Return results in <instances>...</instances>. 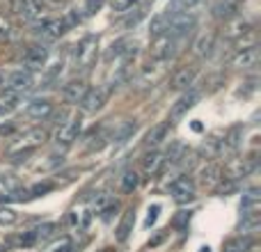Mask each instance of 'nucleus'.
Returning a JSON list of instances; mask_svg holds the SVG:
<instances>
[{
    "instance_id": "49",
    "label": "nucleus",
    "mask_w": 261,
    "mask_h": 252,
    "mask_svg": "<svg viewBox=\"0 0 261 252\" xmlns=\"http://www.w3.org/2000/svg\"><path fill=\"white\" fill-rule=\"evenodd\" d=\"M3 87H5V76L0 73V90H3Z\"/></svg>"
},
{
    "instance_id": "35",
    "label": "nucleus",
    "mask_w": 261,
    "mask_h": 252,
    "mask_svg": "<svg viewBox=\"0 0 261 252\" xmlns=\"http://www.w3.org/2000/svg\"><path fill=\"white\" fill-rule=\"evenodd\" d=\"M184 154H186V147L181 142H174L170 149H167V154H165V161H170V163H179L181 158H184Z\"/></svg>"
},
{
    "instance_id": "26",
    "label": "nucleus",
    "mask_w": 261,
    "mask_h": 252,
    "mask_svg": "<svg viewBox=\"0 0 261 252\" xmlns=\"http://www.w3.org/2000/svg\"><path fill=\"white\" fill-rule=\"evenodd\" d=\"M250 172H252V163H248V161H234L229 165V179L236 181V179H241V177H248Z\"/></svg>"
},
{
    "instance_id": "25",
    "label": "nucleus",
    "mask_w": 261,
    "mask_h": 252,
    "mask_svg": "<svg viewBox=\"0 0 261 252\" xmlns=\"http://www.w3.org/2000/svg\"><path fill=\"white\" fill-rule=\"evenodd\" d=\"M204 5H206V0H174L176 12L190 14V16H195V14H197V9H202Z\"/></svg>"
},
{
    "instance_id": "11",
    "label": "nucleus",
    "mask_w": 261,
    "mask_h": 252,
    "mask_svg": "<svg viewBox=\"0 0 261 252\" xmlns=\"http://www.w3.org/2000/svg\"><path fill=\"white\" fill-rule=\"evenodd\" d=\"M46 60H48V48H46L44 44L30 46V48L25 51V55H23V64H25L28 69H41L46 64Z\"/></svg>"
},
{
    "instance_id": "38",
    "label": "nucleus",
    "mask_w": 261,
    "mask_h": 252,
    "mask_svg": "<svg viewBox=\"0 0 261 252\" xmlns=\"http://www.w3.org/2000/svg\"><path fill=\"white\" fill-rule=\"evenodd\" d=\"M138 3V0H110V5H113V12H128L133 5Z\"/></svg>"
},
{
    "instance_id": "50",
    "label": "nucleus",
    "mask_w": 261,
    "mask_h": 252,
    "mask_svg": "<svg viewBox=\"0 0 261 252\" xmlns=\"http://www.w3.org/2000/svg\"><path fill=\"white\" fill-rule=\"evenodd\" d=\"M0 252H7V245L5 243H0Z\"/></svg>"
},
{
    "instance_id": "31",
    "label": "nucleus",
    "mask_w": 261,
    "mask_h": 252,
    "mask_svg": "<svg viewBox=\"0 0 261 252\" xmlns=\"http://www.w3.org/2000/svg\"><path fill=\"white\" fill-rule=\"evenodd\" d=\"M236 12V3H231V0H220V3L213 7V14H216L218 18H231Z\"/></svg>"
},
{
    "instance_id": "27",
    "label": "nucleus",
    "mask_w": 261,
    "mask_h": 252,
    "mask_svg": "<svg viewBox=\"0 0 261 252\" xmlns=\"http://www.w3.org/2000/svg\"><path fill=\"white\" fill-rule=\"evenodd\" d=\"M138 184H140L138 172H135V170H124L122 179H119V186H122L124 193H133V190L138 188Z\"/></svg>"
},
{
    "instance_id": "45",
    "label": "nucleus",
    "mask_w": 261,
    "mask_h": 252,
    "mask_svg": "<svg viewBox=\"0 0 261 252\" xmlns=\"http://www.w3.org/2000/svg\"><path fill=\"white\" fill-rule=\"evenodd\" d=\"M16 126L14 124H0V135H12Z\"/></svg>"
},
{
    "instance_id": "24",
    "label": "nucleus",
    "mask_w": 261,
    "mask_h": 252,
    "mask_svg": "<svg viewBox=\"0 0 261 252\" xmlns=\"http://www.w3.org/2000/svg\"><path fill=\"white\" fill-rule=\"evenodd\" d=\"M18 190V181L9 174H0V199L14 197V193Z\"/></svg>"
},
{
    "instance_id": "12",
    "label": "nucleus",
    "mask_w": 261,
    "mask_h": 252,
    "mask_svg": "<svg viewBox=\"0 0 261 252\" xmlns=\"http://www.w3.org/2000/svg\"><path fill=\"white\" fill-rule=\"evenodd\" d=\"M87 90H90V87H87L85 81H71L62 87V99L67 101V104H81L83 96L87 94Z\"/></svg>"
},
{
    "instance_id": "4",
    "label": "nucleus",
    "mask_w": 261,
    "mask_h": 252,
    "mask_svg": "<svg viewBox=\"0 0 261 252\" xmlns=\"http://www.w3.org/2000/svg\"><path fill=\"white\" fill-rule=\"evenodd\" d=\"M110 90H113V87H108V85H99V87L87 90V94L83 96V101H81L83 110H85V113H99L106 106V101H108Z\"/></svg>"
},
{
    "instance_id": "17",
    "label": "nucleus",
    "mask_w": 261,
    "mask_h": 252,
    "mask_svg": "<svg viewBox=\"0 0 261 252\" xmlns=\"http://www.w3.org/2000/svg\"><path fill=\"white\" fill-rule=\"evenodd\" d=\"M28 234H30L32 245L35 243H46V241H50L55 234H58V225H55V222H44V225L35 227V230L28 232Z\"/></svg>"
},
{
    "instance_id": "21",
    "label": "nucleus",
    "mask_w": 261,
    "mask_h": 252,
    "mask_svg": "<svg viewBox=\"0 0 261 252\" xmlns=\"http://www.w3.org/2000/svg\"><path fill=\"white\" fill-rule=\"evenodd\" d=\"M69 220H71L73 227L85 230V227L90 225V220H92V213H90V209H85V207H76L71 213H69Z\"/></svg>"
},
{
    "instance_id": "14",
    "label": "nucleus",
    "mask_w": 261,
    "mask_h": 252,
    "mask_svg": "<svg viewBox=\"0 0 261 252\" xmlns=\"http://www.w3.org/2000/svg\"><path fill=\"white\" fill-rule=\"evenodd\" d=\"M163 165H165V156H163L161 152L151 149L149 154H144V158H142V170L147 172L149 177H156L158 172L163 170Z\"/></svg>"
},
{
    "instance_id": "46",
    "label": "nucleus",
    "mask_w": 261,
    "mask_h": 252,
    "mask_svg": "<svg viewBox=\"0 0 261 252\" xmlns=\"http://www.w3.org/2000/svg\"><path fill=\"white\" fill-rule=\"evenodd\" d=\"M165 239H167V232H161V234H158L153 241H149V245H151V248H153V245H158V243H161V241H165Z\"/></svg>"
},
{
    "instance_id": "7",
    "label": "nucleus",
    "mask_w": 261,
    "mask_h": 252,
    "mask_svg": "<svg viewBox=\"0 0 261 252\" xmlns=\"http://www.w3.org/2000/svg\"><path fill=\"white\" fill-rule=\"evenodd\" d=\"M78 131H81V119H78V117H71L69 122H62L58 126V131H55V135H53L55 144L69 147V144L78 138Z\"/></svg>"
},
{
    "instance_id": "39",
    "label": "nucleus",
    "mask_w": 261,
    "mask_h": 252,
    "mask_svg": "<svg viewBox=\"0 0 261 252\" xmlns=\"http://www.w3.org/2000/svg\"><path fill=\"white\" fill-rule=\"evenodd\" d=\"M158 213H161V204H153V207H149V211H147V220H144V227H147V230L153 225V222H156Z\"/></svg>"
},
{
    "instance_id": "37",
    "label": "nucleus",
    "mask_w": 261,
    "mask_h": 252,
    "mask_svg": "<svg viewBox=\"0 0 261 252\" xmlns=\"http://www.w3.org/2000/svg\"><path fill=\"white\" fill-rule=\"evenodd\" d=\"M18 213L9 207H0V225H16Z\"/></svg>"
},
{
    "instance_id": "47",
    "label": "nucleus",
    "mask_w": 261,
    "mask_h": 252,
    "mask_svg": "<svg viewBox=\"0 0 261 252\" xmlns=\"http://www.w3.org/2000/svg\"><path fill=\"white\" fill-rule=\"evenodd\" d=\"M53 5H64V3H69V0H50Z\"/></svg>"
},
{
    "instance_id": "41",
    "label": "nucleus",
    "mask_w": 261,
    "mask_h": 252,
    "mask_svg": "<svg viewBox=\"0 0 261 252\" xmlns=\"http://www.w3.org/2000/svg\"><path fill=\"white\" fill-rule=\"evenodd\" d=\"M142 16H144V9H135V14H130L124 26H126V28H135V26H138V21H140Z\"/></svg>"
},
{
    "instance_id": "13",
    "label": "nucleus",
    "mask_w": 261,
    "mask_h": 252,
    "mask_svg": "<svg viewBox=\"0 0 261 252\" xmlns=\"http://www.w3.org/2000/svg\"><path fill=\"white\" fill-rule=\"evenodd\" d=\"M25 115L32 119H46L53 115V104H50L48 99H35L28 104L25 108Z\"/></svg>"
},
{
    "instance_id": "16",
    "label": "nucleus",
    "mask_w": 261,
    "mask_h": 252,
    "mask_svg": "<svg viewBox=\"0 0 261 252\" xmlns=\"http://www.w3.org/2000/svg\"><path fill=\"white\" fill-rule=\"evenodd\" d=\"M193 81H195V69L193 67H181L179 71L172 76L170 87L172 90H188V87L193 85Z\"/></svg>"
},
{
    "instance_id": "34",
    "label": "nucleus",
    "mask_w": 261,
    "mask_h": 252,
    "mask_svg": "<svg viewBox=\"0 0 261 252\" xmlns=\"http://www.w3.org/2000/svg\"><path fill=\"white\" fill-rule=\"evenodd\" d=\"M55 188L53 181H41V184H35L30 190H28V197H39V195H46Z\"/></svg>"
},
{
    "instance_id": "48",
    "label": "nucleus",
    "mask_w": 261,
    "mask_h": 252,
    "mask_svg": "<svg viewBox=\"0 0 261 252\" xmlns=\"http://www.w3.org/2000/svg\"><path fill=\"white\" fill-rule=\"evenodd\" d=\"M140 3H142V7H147V5H151L153 0H140Z\"/></svg>"
},
{
    "instance_id": "29",
    "label": "nucleus",
    "mask_w": 261,
    "mask_h": 252,
    "mask_svg": "<svg viewBox=\"0 0 261 252\" xmlns=\"http://www.w3.org/2000/svg\"><path fill=\"white\" fill-rule=\"evenodd\" d=\"M222 181V177H220V167L218 165H206L202 170V184L204 186H216V184H220Z\"/></svg>"
},
{
    "instance_id": "5",
    "label": "nucleus",
    "mask_w": 261,
    "mask_h": 252,
    "mask_svg": "<svg viewBox=\"0 0 261 252\" xmlns=\"http://www.w3.org/2000/svg\"><path fill=\"white\" fill-rule=\"evenodd\" d=\"M167 190H170V195L176 199V202H193L195 199V184L193 179H188V177H176L174 181H170V186H167Z\"/></svg>"
},
{
    "instance_id": "10",
    "label": "nucleus",
    "mask_w": 261,
    "mask_h": 252,
    "mask_svg": "<svg viewBox=\"0 0 261 252\" xmlns=\"http://www.w3.org/2000/svg\"><path fill=\"white\" fill-rule=\"evenodd\" d=\"M64 32H67V26H64L62 18H46V21H41V26L37 28V35L46 41L60 39Z\"/></svg>"
},
{
    "instance_id": "40",
    "label": "nucleus",
    "mask_w": 261,
    "mask_h": 252,
    "mask_svg": "<svg viewBox=\"0 0 261 252\" xmlns=\"http://www.w3.org/2000/svg\"><path fill=\"white\" fill-rule=\"evenodd\" d=\"M62 21H64V26H67V30H71L73 26H78V23H81V14H78V12H69Z\"/></svg>"
},
{
    "instance_id": "33",
    "label": "nucleus",
    "mask_w": 261,
    "mask_h": 252,
    "mask_svg": "<svg viewBox=\"0 0 261 252\" xmlns=\"http://www.w3.org/2000/svg\"><path fill=\"white\" fill-rule=\"evenodd\" d=\"M248 245H250L248 239H231L225 243L222 252H248Z\"/></svg>"
},
{
    "instance_id": "6",
    "label": "nucleus",
    "mask_w": 261,
    "mask_h": 252,
    "mask_svg": "<svg viewBox=\"0 0 261 252\" xmlns=\"http://www.w3.org/2000/svg\"><path fill=\"white\" fill-rule=\"evenodd\" d=\"M44 140H46V133H44V131H39V129L28 131V133L21 138V142H16V144H12V147H9V156H18V154H30L32 149H37L41 142H44Z\"/></svg>"
},
{
    "instance_id": "43",
    "label": "nucleus",
    "mask_w": 261,
    "mask_h": 252,
    "mask_svg": "<svg viewBox=\"0 0 261 252\" xmlns=\"http://www.w3.org/2000/svg\"><path fill=\"white\" fill-rule=\"evenodd\" d=\"M55 165H62V156H48V161L41 165V170H50Z\"/></svg>"
},
{
    "instance_id": "15",
    "label": "nucleus",
    "mask_w": 261,
    "mask_h": 252,
    "mask_svg": "<svg viewBox=\"0 0 261 252\" xmlns=\"http://www.w3.org/2000/svg\"><path fill=\"white\" fill-rule=\"evenodd\" d=\"M167 133H170V122H161V124L151 126L147 131V135H144V144L147 147H158L161 142H165Z\"/></svg>"
},
{
    "instance_id": "28",
    "label": "nucleus",
    "mask_w": 261,
    "mask_h": 252,
    "mask_svg": "<svg viewBox=\"0 0 261 252\" xmlns=\"http://www.w3.org/2000/svg\"><path fill=\"white\" fill-rule=\"evenodd\" d=\"M167 9L163 14H158V16H153L151 18V26H149V35L151 37H161V35H165V26H167Z\"/></svg>"
},
{
    "instance_id": "23",
    "label": "nucleus",
    "mask_w": 261,
    "mask_h": 252,
    "mask_svg": "<svg viewBox=\"0 0 261 252\" xmlns=\"http://www.w3.org/2000/svg\"><path fill=\"white\" fill-rule=\"evenodd\" d=\"M213 46H216V35H202L195 44V53L199 58H208L213 53Z\"/></svg>"
},
{
    "instance_id": "8",
    "label": "nucleus",
    "mask_w": 261,
    "mask_h": 252,
    "mask_svg": "<svg viewBox=\"0 0 261 252\" xmlns=\"http://www.w3.org/2000/svg\"><path fill=\"white\" fill-rule=\"evenodd\" d=\"M30 87H32L30 71H23V69H18V71H12L9 76H5V90L16 92L18 96H21L23 92H28Z\"/></svg>"
},
{
    "instance_id": "18",
    "label": "nucleus",
    "mask_w": 261,
    "mask_h": 252,
    "mask_svg": "<svg viewBox=\"0 0 261 252\" xmlns=\"http://www.w3.org/2000/svg\"><path fill=\"white\" fill-rule=\"evenodd\" d=\"M133 225H135V213H133V209H126V213L122 216V220H119L117 230H115V239H117L119 243L128 241L130 232H133Z\"/></svg>"
},
{
    "instance_id": "3",
    "label": "nucleus",
    "mask_w": 261,
    "mask_h": 252,
    "mask_svg": "<svg viewBox=\"0 0 261 252\" xmlns=\"http://www.w3.org/2000/svg\"><path fill=\"white\" fill-rule=\"evenodd\" d=\"M199 92L197 90H186V94H181L179 99H176V104L172 106V110H170V119L167 122H172V124H176V122H181V119L188 115V110L190 108H195V104L199 101Z\"/></svg>"
},
{
    "instance_id": "51",
    "label": "nucleus",
    "mask_w": 261,
    "mask_h": 252,
    "mask_svg": "<svg viewBox=\"0 0 261 252\" xmlns=\"http://www.w3.org/2000/svg\"><path fill=\"white\" fill-rule=\"evenodd\" d=\"M99 252H113V250H99Z\"/></svg>"
},
{
    "instance_id": "9",
    "label": "nucleus",
    "mask_w": 261,
    "mask_h": 252,
    "mask_svg": "<svg viewBox=\"0 0 261 252\" xmlns=\"http://www.w3.org/2000/svg\"><path fill=\"white\" fill-rule=\"evenodd\" d=\"M259 64V46L252 44V46H245L241 48L239 53L231 58V67L236 69H254Z\"/></svg>"
},
{
    "instance_id": "42",
    "label": "nucleus",
    "mask_w": 261,
    "mask_h": 252,
    "mask_svg": "<svg viewBox=\"0 0 261 252\" xmlns=\"http://www.w3.org/2000/svg\"><path fill=\"white\" fill-rule=\"evenodd\" d=\"M101 5H103V0H87V3H85L87 14H94V12H99V9H101Z\"/></svg>"
},
{
    "instance_id": "22",
    "label": "nucleus",
    "mask_w": 261,
    "mask_h": 252,
    "mask_svg": "<svg viewBox=\"0 0 261 252\" xmlns=\"http://www.w3.org/2000/svg\"><path fill=\"white\" fill-rule=\"evenodd\" d=\"M41 12V0H18V14L23 18H35Z\"/></svg>"
},
{
    "instance_id": "44",
    "label": "nucleus",
    "mask_w": 261,
    "mask_h": 252,
    "mask_svg": "<svg viewBox=\"0 0 261 252\" xmlns=\"http://www.w3.org/2000/svg\"><path fill=\"white\" fill-rule=\"evenodd\" d=\"M188 220H190V211H181V216H176V218H174V227L186 225Z\"/></svg>"
},
{
    "instance_id": "20",
    "label": "nucleus",
    "mask_w": 261,
    "mask_h": 252,
    "mask_svg": "<svg viewBox=\"0 0 261 252\" xmlns=\"http://www.w3.org/2000/svg\"><path fill=\"white\" fill-rule=\"evenodd\" d=\"M261 207V195L257 188L248 190V193L243 195V202H241V209L245 211V216H250V213H257Z\"/></svg>"
},
{
    "instance_id": "32",
    "label": "nucleus",
    "mask_w": 261,
    "mask_h": 252,
    "mask_svg": "<svg viewBox=\"0 0 261 252\" xmlns=\"http://www.w3.org/2000/svg\"><path fill=\"white\" fill-rule=\"evenodd\" d=\"M41 252H73V243H71V239H67V236H62V239L53 241V243H50L48 248H46V250H41Z\"/></svg>"
},
{
    "instance_id": "19",
    "label": "nucleus",
    "mask_w": 261,
    "mask_h": 252,
    "mask_svg": "<svg viewBox=\"0 0 261 252\" xmlns=\"http://www.w3.org/2000/svg\"><path fill=\"white\" fill-rule=\"evenodd\" d=\"M156 39L158 41L153 44V58L163 62V60H167L172 53H174V51H172L174 48V39H170L167 35H161V37H156Z\"/></svg>"
},
{
    "instance_id": "30",
    "label": "nucleus",
    "mask_w": 261,
    "mask_h": 252,
    "mask_svg": "<svg viewBox=\"0 0 261 252\" xmlns=\"http://www.w3.org/2000/svg\"><path fill=\"white\" fill-rule=\"evenodd\" d=\"M16 106H18V94L16 92L5 90L3 94H0V110H3V115L9 113V110H14Z\"/></svg>"
},
{
    "instance_id": "1",
    "label": "nucleus",
    "mask_w": 261,
    "mask_h": 252,
    "mask_svg": "<svg viewBox=\"0 0 261 252\" xmlns=\"http://www.w3.org/2000/svg\"><path fill=\"white\" fill-rule=\"evenodd\" d=\"M170 12V9H167ZM195 28V16H190V14H184V12H170L167 14V26H165V35L170 37V39H179V37L188 35L190 30Z\"/></svg>"
},
{
    "instance_id": "2",
    "label": "nucleus",
    "mask_w": 261,
    "mask_h": 252,
    "mask_svg": "<svg viewBox=\"0 0 261 252\" xmlns=\"http://www.w3.org/2000/svg\"><path fill=\"white\" fill-rule=\"evenodd\" d=\"M73 60H76V67L78 69L92 67V62L96 60V37L94 35L83 37L81 44H78L76 51H73Z\"/></svg>"
},
{
    "instance_id": "36",
    "label": "nucleus",
    "mask_w": 261,
    "mask_h": 252,
    "mask_svg": "<svg viewBox=\"0 0 261 252\" xmlns=\"http://www.w3.org/2000/svg\"><path fill=\"white\" fill-rule=\"evenodd\" d=\"M90 204H92V209H99L101 211V209H106L108 204H113V195L110 193H96L94 197L90 199Z\"/></svg>"
}]
</instances>
